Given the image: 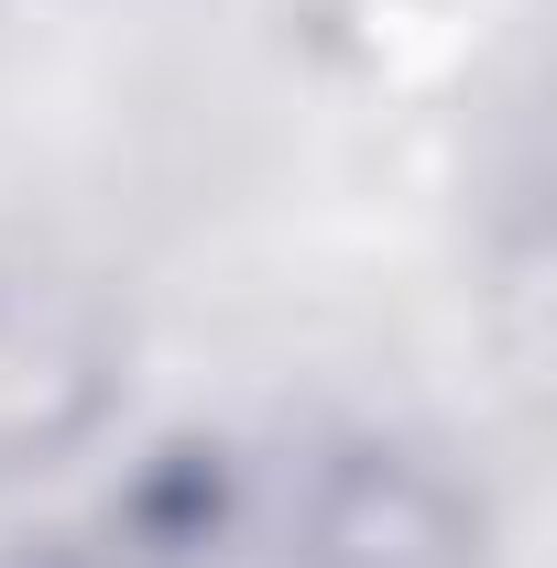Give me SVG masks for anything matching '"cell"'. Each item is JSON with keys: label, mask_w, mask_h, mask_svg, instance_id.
<instances>
[{"label": "cell", "mask_w": 557, "mask_h": 568, "mask_svg": "<svg viewBox=\"0 0 557 568\" xmlns=\"http://www.w3.org/2000/svg\"><path fill=\"white\" fill-rule=\"evenodd\" d=\"M110 416V328L55 284H0V470L67 459Z\"/></svg>", "instance_id": "1"}]
</instances>
